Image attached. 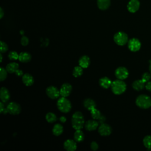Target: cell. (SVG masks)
Instances as JSON below:
<instances>
[{"instance_id":"obj_1","label":"cell","mask_w":151,"mask_h":151,"mask_svg":"<svg viewBox=\"0 0 151 151\" xmlns=\"http://www.w3.org/2000/svg\"><path fill=\"white\" fill-rule=\"evenodd\" d=\"M71 124L72 127L76 130L81 129L84 123V119L83 114L80 111L75 112L71 118Z\"/></svg>"},{"instance_id":"obj_2","label":"cell","mask_w":151,"mask_h":151,"mask_svg":"<svg viewBox=\"0 0 151 151\" xmlns=\"http://www.w3.org/2000/svg\"><path fill=\"white\" fill-rule=\"evenodd\" d=\"M111 88L114 94L119 95L125 91L126 89V84L122 80L118 79L112 82Z\"/></svg>"},{"instance_id":"obj_3","label":"cell","mask_w":151,"mask_h":151,"mask_svg":"<svg viewBox=\"0 0 151 151\" xmlns=\"http://www.w3.org/2000/svg\"><path fill=\"white\" fill-rule=\"evenodd\" d=\"M57 106L58 110L63 113H68L71 109L70 101L64 97H62L58 100Z\"/></svg>"},{"instance_id":"obj_4","label":"cell","mask_w":151,"mask_h":151,"mask_svg":"<svg viewBox=\"0 0 151 151\" xmlns=\"http://www.w3.org/2000/svg\"><path fill=\"white\" fill-rule=\"evenodd\" d=\"M136 105L142 109H147L151 106V99L145 94L139 96L136 100Z\"/></svg>"},{"instance_id":"obj_5","label":"cell","mask_w":151,"mask_h":151,"mask_svg":"<svg viewBox=\"0 0 151 151\" xmlns=\"http://www.w3.org/2000/svg\"><path fill=\"white\" fill-rule=\"evenodd\" d=\"M114 41L119 45H124L128 41L127 35L122 31L116 32L114 35Z\"/></svg>"},{"instance_id":"obj_6","label":"cell","mask_w":151,"mask_h":151,"mask_svg":"<svg viewBox=\"0 0 151 151\" xmlns=\"http://www.w3.org/2000/svg\"><path fill=\"white\" fill-rule=\"evenodd\" d=\"M8 112L13 115L18 114L21 111V106L19 104L15 102H10L6 107Z\"/></svg>"},{"instance_id":"obj_7","label":"cell","mask_w":151,"mask_h":151,"mask_svg":"<svg viewBox=\"0 0 151 151\" xmlns=\"http://www.w3.org/2000/svg\"><path fill=\"white\" fill-rule=\"evenodd\" d=\"M140 42L137 38H133L128 41V48L130 51L133 52H136L138 51L140 48Z\"/></svg>"},{"instance_id":"obj_8","label":"cell","mask_w":151,"mask_h":151,"mask_svg":"<svg viewBox=\"0 0 151 151\" xmlns=\"http://www.w3.org/2000/svg\"><path fill=\"white\" fill-rule=\"evenodd\" d=\"M46 94L51 99H57L60 95V90L54 86L48 87L46 89Z\"/></svg>"},{"instance_id":"obj_9","label":"cell","mask_w":151,"mask_h":151,"mask_svg":"<svg viewBox=\"0 0 151 151\" xmlns=\"http://www.w3.org/2000/svg\"><path fill=\"white\" fill-rule=\"evenodd\" d=\"M129 75L128 70L124 67H119L115 71V76L119 80L126 79Z\"/></svg>"},{"instance_id":"obj_10","label":"cell","mask_w":151,"mask_h":151,"mask_svg":"<svg viewBox=\"0 0 151 151\" xmlns=\"http://www.w3.org/2000/svg\"><path fill=\"white\" fill-rule=\"evenodd\" d=\"M98 131L100 135L106 136L111 134L112 132V129L110 125L103 123H101L100 126L99 127Z\"/></svg>"},{"instance_id":"obj_11","label":"cell","mask_w":151,"mask_h":151,"mask_svg":"<svg viewBox=\"0 0 151 151\" xmlns=\"http://www.w3.org/2000/svg\"><path fill=\"white\" fill-rule=\"evenodd\" d=\"M140 7V2L139 0H130L127 4V8L131 13H134L138 11Z\"/></svg>"},{"instance_id":"obj_12","label":"cell","mask_w":151,"mask_h":151,"mask_svg":"<svg viewBox=\"0 0 151 151\" xmlns=\"http://www.w3.org/2000/svg\"><path fill=\"white\" fill-rule=\"evenodd\" d=\"M71 90H72L71 85L69 83H64L61 86V88L60 90V95L62 97H66L70 94Z\"/></svg>"},{"instance_id":"obj_13","label":"cell","mask_w":151,"mask_h":151,"mask_svg":"<svg viewBox=\"0 0 151 151\" xmlns=\"http://www.w3.org/2000/svg\"><path fill=\"white\" fill-rule=\"evenodd\" d=\"M64 147L67 151H74L77 149V144L75 140L68 139L64 143Z\"/></svg>"},{"instance_id":"obj_14","label":"cell","mask_w":151,"mask_h":151,"mask_svg":"<svg viewBox=\"0 0 151 151\" xmlns=\"http://www.w3.org/2000/svg\"><path fill=\"white\" fill-rule=\"evenodd\" d=\"M99 122L94 120H89L85 123V128L88 131H93L96 130L99 126Z\"/></svg>"},{"instance_id":"obj_15","label":"cell","mask_w":151,"mask_h":151,"mask_svg":"<svg viewBox=\"0 0 151 151\" xmlns=\"http://www.w3.org/2000/svg\"><path fill=\"white\" fill-rule=\"evenodd\" d=\"M0 97L3 103L7 102L10 98V94L8 90L5 87H1L0 90Z\"/></svg>"},{"instance_id":"obj_16","label":"cell","mask_w":151,"mask_h":151,"mask_svg":"<svg viewBox=\"0 0 151 151\" xmlns=\"http://www.w3.org/2000/svg\"><path fill=\"white\" fill-rule=\"evenodd\" d=\"M22 81L25 86H30L34 83V78L31 74L26 73L23 74L22 77Z\"/></svg>"},{"instance_id":"obj_17","label":"cell","mask_w":151,"mask_h":151,"mask_svg":"<svg viewBox=\"0 0 151 151\" xmlns=\"http://www.w3.org/2000/svg\"><path fill=\"white\" fill-rule=\"evenodd\" d=\"M112 81L107 77H103L99 80L100 86L104 88H108L111 87Z\"/></svg>"},{"instance_id":"obj_18","label":"cell","mask_w":151,"mask_h":151,"mask_svg":"<svg viewBox=\"0 0 151 151\" xmlns=\"http://www.w3.org/2000/svg\"><path fill=\"white\" fill-rule=\"evenodd\" d=\"M110 0H97L98 8L101 10H106L110 5Z\"/></svg>"},{"instance_id":"obj_19","label":"cell","mask_w":151,"mask_h":151,"mask_svg":"<svg viewBox=\"0 0 151 151\" xmlns=\"http://www.w3.org/2000/svg\"><path fill=\"white\" fill-rule=\"evenodd\" d=\"M79 65L83 68H86L90 64V58L87 55L82 56L78 61Z\"/></svg>"},{"instance_id":"obj_20","label":"cell","mask_w":151,"mask_h":151,"mask_svg":"<svg viewBox=\"0 0 151 151\" xmlns=\"http://www.w3.org/2000/svg\"><path fill=\"white\" fill-rule=\"evenodd\" d=\"M83 104H84V106L88 110H90V111L91 109L95 108L96 106L95 101L91 99H87L84 100V101L83 102Z\"/></svg>"},{"instance_id":"obj_21","label":"cell","mask_w":151,"mask_h":151,"mask_svg":"<svg viewBox=\"0 0 151 151\" xmlns=\"http://www.w3.org/2000/svg\"><path fill=\"white\" fill-rule=\"evenodd\" d=\"M31 59V55L29 53L27 52H21L19 54L18 60L22 63H27L29 62Z\"/></svg>"},{"instance_id":"obj_22","label":"cell","mask_w":151,"mask_h":151,"mask_svg":"<svg viewBox=\"0 0 151 151\" xmlns=\"http://www.w3.org/2000/svg\"><path fill=\"white\" fill-rule=\"evenodd\" d=\"M18 67H19V65L18 63L15 62H12L7 64L6 67V70L8 73H15V71L18 69Z\"/></svg>"},{"instance_id":"obj_23","label":"cell","mask_w":151,"mask_h":151,"mask_svg":"<svg viewBox=\"0 0 151 151\" xmlns=\"http://www.w3.org/2000/svg\"><path fill=\"white\" fill-rule=\"evenodd\" d=\"M133 88L137 91H140L142 90L145 87V83L142 81V80H137L134 81L132 84Z\"/></svg>"},{"instance_id":"obj_24","label":"cell","mask_w":151,"mask_h":151,"mask_svg":"<svg viewBox=\"0 0 151 151\" xmlns=\"http://www.w3.org/2000/svg\"><path fill=\"white\" fill-rule=\"evenodd\" d=\"M84 134L83 132L80 130H76L74 133V139L77 142H81L84 140Z\"/></svg>"},{"instance_id":"obj_25","label":"cell","mask_w":151,"mask_h":151,"mask_svg":"<svg viewBox=\"0 0 151 151\" xmlns=\"http://www.w3.org/2000/svg\"><path fill=\"white\" fill-rule=\"evenodd\" d=\"M63 132V127L60 124H55L52 128V133L55 136H60Z\"/></svg>"},{"instance_id":"obj_26","label":"cell","mask_w":151,"mask_h":151,"mask_svg":"<svg viewBox=\"0 0 151 151\" xmlns=\"http://www.w3.org/2000/svg\"><path fill=\"white\" fill-rule=\"evenodd\" d=\"M143 142L144 146L148 150H151V136H145L143 139Z\"/></svg>"},{"instance_id":"obj_27","label":"cell","mask_w":151,"mask_h":151,"mask_svg":"<svg viewBox=\"0 0 151 151\" xmlns=\"http://www.w3.org/2000/svg\"><path fill=\"white\" fill-rule=\"evenodd\" d=\"M90 113H91V117L94 120H98L99 119V118L101 116L100 111L99 110H97L96 107L91 109L90 110Z\"/></svg>"},{"instance_id":"obj_28","label":"cell","mask_w":151,"mask_h":151,"mask_svg":"<svg viewBox=\"0 0 151 151\" xmlns=\"http://www.w3.org/2000/svg\"><path fill=\"white\" fill-rule=\"evenodd\" d=\"M45 119L48 123H54L57 120V116L54 113L50 112L46 114Z\"/></svg>"},{"instance_id":"obj_29","label":"cell","mask_w":151,"mask_h":151,"mask_svg":"<svg viewBox=\"0 0 151 151\" xmlns=\"http://www.w3.org/2000/svg\"><path fill=\"white\" fill-rule=\"evenodd\" d=\"M83 74V68L81 66H76L73 70V75L75 77H80Z\"/></svg>"},{"instance_id":"obj_30","label":"cell","mask_w":151,"mask_h":151,"mask_svg":"<svg viewBox=\"0 0 151 151\" xmlns=\"http://www.w3.org/2000/svg\"><path fill=\"white\" fill-rule=\"evenodd\" d=\"M7 70L3 67L0 68V80L1 81H4L7 77Z\"/></svg>"},{"instance_id":"obj_31","label":"cell","mask_w":151,"mask_h":151,"mask_svg":"<svg viewBox=\"0 0 151 151\" xmlns=\"http://www.w3.org/2000/svg\"><path fill=\"white\" fill-rule=\"evenodd\" d=\"M8 57L11 60H16L19 58V54L16 51H10Z\"/></svg>"},{"instance_id":"obj_32","label":"cell","mask_w":151,"mask_h":151,"mask_svg":"<svg viewBox=\"0 0 151 151\" xmlns=\"http://www.w3.org/2000/svg\"><path fill=\"white\" fill-rule=\"evenodd\" d=\"M150 78H151V74L149 73H145L144 74H143L142 76V80L145 83L146 82H148L149 80H150Z\"/></svg>"},{"instance_id":"obj_33","label":"cell","mask_w":151,"mask_h":151,"mask_svg":"<svg viewBox=\"0 0 151 151\" xmlns=\"http://www.w3.org/2000/svg\"><path fill=\"white\" fill-rule=\"evenodd\" d=\"M0 44H1V47H0V48H1V53H3V52H6L8 50V49L7 44L5 42H3L2 41H1Z\"/></svg>"},{"instance_id":"obj_34","label":"cell","mask_w":151,"mask_h":151,"mask_svg":"<svg viewBox=\"0 0 151 151\" xmlns=\"http://www.w3.org/2000/svg\"><path fill=\"white\" fill-rule=\"evenodd\" d=\"M29 40L26 36H23L21 39V44L23 46H26L28 44Z\"/></svg>"},{"instance_id":"obj_35","label":"cell","mask_w":151,"mask_h":151,"mask_svg":"<svg viewBox=\"0 0 151 151\" xmlns=\"http://www.w3.org/2000/svg\"><path fill=\"white\" fill-rule=\"evenodd\" d=\"M0 112L2 114H6L8 112L7 109L5 108L4 103L2 101L0 103Z\"/></svg>"},{"instance_id":"obj_36","label":"cell","mask_w":151,"mask_h":151,"mask_svg":"<svg viewBox=\"0 0 151 151\" xmlns=\"http://www.w3.org/2000/svg\"><path fill=\"white\" fill-rule=\"evenodd\" d=\"M90 147H91V149L93 150H94V151H95V150H97V149H98V148H99V145H98V144L96 142H92L91 143V144H90Z\"/></svg>"},{"instance_id":"obj_37","label":"cell","mask_w":151,"mask_h":151,"mask_svg":"<svg viewBox=\"0 0 151 151\" xmlns=\"http://www.w3.org/2000/svg\"><path fill=\"white\" fill-rule=\"evenodd\" d=\"M145 88L148 91H151V81H148L145 86Z\"/></svg>"},{"instance_id":"obj_38","label":"cell","mask_w":151,"mask_h":151,"mask_svg":"<svg viewBox=\"0 0 151 151\" xmlns=\"http://www.w3.org/2000/svg\"><path fill=\"white\" fill-rule=\"evenodd\" d=\"M105 120H106V117H105L104 116H101L99 118V119L98 120V122H99V123L101 124V123H103L105 122Z\"/></svg>"},{"instance_id":"obj_39","label":"cell","mask_w":151,"mask_h":151,"mask_svg":"<svg viewBox=\"0 0 151 151\" xmlns=\"http://www.w3.org/2000/svg\"><path fill=\"white\" fill-rule=\"evenodd\" d=\"M15 73L16 75L18 76H23V74H24L22 71L21 70H19V69H18V70L15 71Z\"/></svg>"},{"instance_id":"obj_40","label":"cell","mask_w":151,"mask_h":151,"mask_svg":"<svg viewBox=\"0 0 151 151\" xmlns=\"http://www.w3.org/2000/svg\"><path fill=\"white\" fill-rule=\"evenodd\" d=\"M60 120L62 122V123H65V122L66 121V118L64 116H61L60 118Z\"/></svg>"},{"instance_id":"obj_41","label":"cell","mask_w":151,"mask_h":151,"mask_svg":"<svg viewBox=\"0 0 151 151\" xmlns=\"http://www.w3.org/2000/svg\"><path fill=\"white\" fill-rule=\"evenodd\" d=\"M1 15H0V18H2V17H3V16H4V11H3V10H2V9L1 8Z\"/></svg>"},{"instance_id":"obj_42","label":"cell","mask_w":151,"mask_h":151,"mask_svg":"<svg viewBox=\"0 0 151 151\" xmlns=\"http://www.w3.org/2000/svg\"><path fill=\"white\" fill-rule=\"evenodd\" d=\"M149 63H150V65H149V71L151 73V60L149 61Z\"/></svg>"},{"instance_id":"obj_43","label":"cell","mask_w":151,"mask_h":151,"mask_svg":"<svg viewBox=\"0 0 151 151\" xmlns=\"http://www.w3.org/2000/svg\"><path fill=\"white\" fill-rule=\"evenodd\" d=\"M0 56H1V62H2V53H1V54H0Z\"/></svg>"}]
</instances>
